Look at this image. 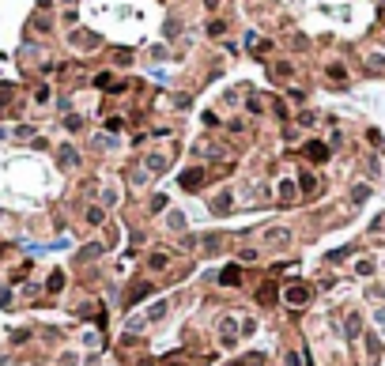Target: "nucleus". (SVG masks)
<instances>
[{
    "instance_id": "f257e3e1",
    "label": "nucleus",
    "mask_w": 385,
    "mask_h": 366,
    "mask_svg": "<svg viewBox=\"0 0 385 366\" xmlns=\"http://www.w3.org/2000/svg\"><path fill=\"white\" fill-rule=\"evenodd\" d=\"M283 298H287V306H291V310H306L310 298H314V291H310V283H287Z\"/></svg>"
},
{
    "instance_id": "f03ea898",
    "label": "nucleus",
    "mask_w": 385,
    "mask_h": 366,
    "mask_svg": "<svg viewBox=\"0 0 385 366\" xmlns=\"http://www.w3.org/2000/svg\"><path fill=\"white\" fill-rule=\"evenodd\" d=\"M234 325H238L234 317H223V321H219V344H223V348H234V344H238V332H234Z\"/></svg>"
},
{
    "instance_id": "7ed1b4c3",
    "label": "nucleus",
    "mask_w": 385,
    "mask_h": 366,
    "mask_svg": "<svg viewBox=\"0 0 385 366\" xmlns=\"http://www.w3.org/2000/svg\"><path fill=\"white\" fill-rule=\"evenodd\" d=\"M302 155H306L310 162H325V159H329V147L321 144V140H310V144L302 147Z\"/></svg>"
},
{
    "instance_id": "20e7f679",
    "label": "nucleus",
    "mask_w": 385,
    "mask_h": 366,
    "mask_svg": "<svg viewBox=\"0 0 385 366\" xmlns=\"http://www.w3.org/2000/svg\"><path fill=\"white\" fill-rule=\"evenodd\" d=\"M219 283H223V287H238V283H242V268H238V264H227V268L219 272Z\"/></svg>"
},
{
    "instance_id": "39448f33",
    "label": "nucleus",
    "mask_w": 385,
    "mask_h": 366,
    "mask_svg": "<svg viewBox=\"0 0 385 366\" xmlns=\"http://www.w3.org/2000/svg\"><path fill=\"white\" fill-rule=\"evenodd\" d=\"M257 302H261V306H276V283L272 280L257 287Z\"/></svg>"
},
{
    "instance_id": "423d86ee",
    "label": "nucleus",
    "mask_w": 385,
    "mask_h": 366,
    "mask_svg": "<svg viewBox=\"0 0 385 366\" xmlns=\"http://www.w3.org/2000/svg\"><path fill=\"white\" fill-rule=\"evenodd\" d=\"M231 366H268V359H265V351H249V355L234 359Z\"/></svg>"
},
{
    "instance_id": "0eeeda50",
    "label": "nucleus",
    "mask_w": 385,
    "mask_h": 366,
    "mask_svg": "<svg viewBox=\"0 0 385 366\" xmlns=\"http://www.w3.org/2000/svg\"><path fill=\"white\" fill-rule=\"evenodd\" d=\"M200 181H204V170H185L181 174V189H189V193L200 189Z\"/></svg>"
},
{
    "instance_id": "6e6552de",
    "label": "nucleus",
    "mask_w": 385,
    "mask_h": 366,
    "mask_svg": "<svg viewBox=\"0 0 385 366\" xmlns=\"http://www.w3.org/2000/svg\"><path fill=\"white\" fill-rule=\"evenodd\" d=\"M144 295H151V283L136 280V283H132V287H128V306H132V302H140V298H144Z\"/></svg>"
},
{
    "instance_id": "1a4fd4ad",
    "label": "nucleus",
    "mask_w": 385,
    "mask_h": 366,
    "mask_svg": "<svg viewBox=\"0 0 385 366\" xmlns=\"http://www.w3.org/2000/svg\"><path fill=\"white\" fill-rule=\"evenodd\" d=\"M144 170L163 174V170H166V155H147V159H144Z\"/></svg>"
},
{
    "instance_id": "9d476101",
    "label": "nucleus",
    "mask_w": 385,
    "mask_h": 366,
    "mask_svg": "<svg viewBox=\"0 0 385 366\" xmlns=\"http://www.w3.org/2000/svg\"><path fill=\"white\" fill-rule=\"evenodd\" d=\"M265 238H268V246H272V249H283V246H287V238H291V234H287V230H268Z\"/></svg>"
},
{
    "instance_id": "9b49d317",
    "label": "nucleus",
    "mask_w": 385,
    "mask_h": 366,
    "mask_svg": "<svg viewBox=\"0 0 385 366\" xmlns=\"http://www.w3.org/2000/svg\"><path fill=\"white\" fill-rule=\"evenodd\" d=\"M291 200H295V181L283 178V181H280V204H291Z\"/></svg>"
},
{
    "instance_id": "f8f14e48",
    "label": "nucleus",
    "mask_w": 385,
    "mask_h": 366,
    "mask_svg": "<svg viewBox=\"0 0 385 366\" xmlns=\"http://www.w3.org/2000/svg\"><path fill=\"white\" fill-rule=\"evenodd\" d=\"M299 185H302V193H306V196H314L317 193V178H314V174H299Z\"/></svg>"
},
{
    "instance_id": "ddd939ff",
    "label": "nucleus",
    "mask_w": 385,
    "mask_h": 366,
    "mask_svg": "<svg viewBox=\"0 0 385 366\" xmlns=\"http://www.w3.org/2000/svg\"><path fill=\"white\" fill-rule=\"evenodd\" d=\"M166 264H170V257H166L163 249H159V253H151V257H147V268H155V272H163Z\"/></svg>"
},
{
    "instance_id": "4468645a",
    "label": "nucleus",
    "mask_w": 385,
    "mask_h": 366,
    "mask_svg": "<svg viewBox=\"0 0 385 366\" xmlns=\"http://www.w3.org/2000/svg\"><path fill=\"white\" fill-rule=\"evenodd\" d=\"M212 212H215V215H227V212H231V193H219V196H215Z\"/></svg>"
},
{
    "instance_id": "2eb2a0df",
    "label": "nucleus",
    "mask_w": 385,
    "mask_h": 366,
    "mask_svg": "<svg viewBox=\"0 0 385 366\" xmlns=\"http://www.w3.org/2000/svg\"><path fill=\"white\" fill-rule=\"evenodd\" d=\"M359 332H363V321H359V314H351V317H348V336L355 340Z\"/></svg>"
},
{
    "instance_id": "dca6fc26",
    "label": "nucleus",
    "mask_w": 385,
    "mask_h": 366,
    "mask_svg": "<svg viewBox=\"0 0 385 366\" xmlns=\"http://www.w3.org/2000/svg\"><path fill=\"white\" fill-rule=\"evenodd\" d=\"M45 287H49V295H57V291L64 287V272H53V276H49V283H45Z\"/></svg>"
},
{
    "instance_id": "f3484780",
    "label": "nucleus",
    "mask_w": 385,
    "mask_h": 366,
    "mask_svg": "<svg viewBox=\"0 0 385 366\" xmlns=\"http://www.w3.org/2000/svg\"><path fill=\"white\" fill-rule=\"evenodd\" d=\"M163 314H166V302H163V298H159V302H155V306L147 310V321H159V317H163Z\"/></svg>"
},
{
    "instance_id": "a211bd4d",
    "label": "nucleus",
    "mask_w": 385,
    "mask_h": 366,
    "mask_svg": "<svg viewBox=\"0 0 385 366\" xmlns=\"http://www.w3.org/2000/svg\"><path fill=\"white\" fill-rule=\"evenodd\" d=\"M79 162V155L72 151V147H64V151H60V166H76Z\"/></svg>"
},
{
    "instance_id": "6ab92c4d",
    "label": "nucleus",
    "mask_w": 385,
    "mask_h": 366,
    "mask_svg": "<svg viewBox=\"0 0 385 366\" xmlns=\"http://www.w3.org/2000/svg\"><path fill=\"white\" fill-rule=\"evenodd\" d=\"M219 246H223V234H208V242H204V253H215Z\"/></svg>"
},
{
    "instance_id": "aec40b11",
    "label": "nucleus",
    "mask_w": 385,
    "mask_h": 366,
    "mask_svg": "<svg viewBox=\"0 0 385 366\" xmlns=\"http://www.w3.org/2000/svg\"><path fill=\"white\" fill-rule=\"evenodd\" d=\"M102 219H106V212H102V208H87V223H94V227H98Z\"/></svg>"
},
{
    "instance_id": "412c9836",
    "label": "nucleus",
    "mask_w": 385,
    "mask_h": 366,
    "mask_svg": "<svg viewBox=\"0 0 385 366\" xmlns=\"http://www.w3.org/2000/svg\"><path fill=\"white\" fill-rule=\"evenodd\" d=\"M94 257H102V246H87L83 253H79V261H94Z\"/></svg>"
},
{
    "instance_id": "4be33fe9",
    "label": "nucleus",
    "mask_w": 385,
    "mask_h": 366,
    "mask_svg": "<svg viewBox=\"0 0 385 366\" xmlns=\"http://www.w3.org/2000/svg\"><path fill=\"white\" fill-rule=\"evenodd\" d=\"M367 64H370V72H382V68H385V60H382V53H370V60H367Z\"/></svg>"
},
{
    "instance_id": "5701e85b",
    "label": "nucleus",
    "mask_w": 385,
    "mask_h": 366,
    "mask_svg": "<svg viewBox=\"0 0 385 366\" xmlns=\"http://www.w3.org/2000/svg\"><path fill=\"white\" fill-rule=\"evenodd\" d=\"M355 272H359V276H374V264H370V261H359V268H355Z\"/></svg>"
},
{
    "instance_id": "b1692460",
    "label": "nucleus",
    "mask_w": 385,
    "mask_h": 366,
    "mask_svg": "<svg viewBox=\"0 0 385 366\" xmlns=\"http://www.w3.org/2000/svg\"><path fill=\"white\" fill-rule=\"evenodd\" d=\"M163 366H185V355H166Z\"/></svg>"
},
{
    "instance_id": "393cba45",
    "label": "nucleus",
    "mask_w": 385,
    "mask_h": 366,
    "mask_svg": "<svg viewBox=\"0 0 385 366\" xmlns=\"http://www.w3.org/2000/svg\"><path fill=\"white\" fill-rule=\"evenodd\" d=\"M166 208V196H151V212H163Z\"/></svg>"
},
{
    "instance_id": "a878e982",
    "label": "nucleus",
    "mask_w": 385,
    "mask_h": 366,
    "mask_svg": "<svg viewBox=\"0 0 385 366\" xmlns=\"http://www.w3.org/2000/svg\"><path fill=\"white\" fill-rule=\"evenodd\" d=\"M253 332H257V325H253V321H249V317H246V321H242V336H253Z\"/></svg>"
},
{
    "instance_id": "bb28decb",
    "label": "nucleus",
    "mask_w": 385,
    "mask_h": 366,
    "mask_svg": "<svg viewBox=\"0 0 385 366\" xmlns=\"http://www.w3.org/2000/svg\"><path fill=\"white\" fill-rule=\"evenodd\" d=\"M0 306H11V291H0Z\"/></svg>"
},
{
    "instance_id": "cd10ccee",
    "label": "nucleus",
    "mask_w": 385,
    "mask_h": 366,
    "mask_svg": "<svg viewBox=\"0 0 385 366\" xmlns=\"http://www.w3.org/2000/svg\"><path fill=\"white\" fill-rule=\"evenodd\" d=\"M136 366H159V363H155V359H140Z\"/></svg>"
},
{
    "instance_id": "c85d7f7f",
    "label": "nucleus",
    "mask_w": 385,
    "mask_h": 366,
    "mask_svg": "<svg viewBox=\"0 0 385 366\" xmlns=\"http://www.w3.org/2000/svg\"><path fill=\"white\" fill-rule=\"evenodd\" d=\"M378 321H382V325H385V310H378Z\"/></svg>"
},
{
    "instance_id": "c756f323",
    "label": "nucleus",
    "mask_w": 385,
    "mask_h": 366,
    "mask_svg": "<svg viewBox=\"0 0 385 366\" xmlns=\"http://www.w3.org/2000/svg\"><path fill=\"white\" fill-rule=\"evenodd\" d=\"M64 4H76V0H64Z\"/></svg>"
}]
</instances>
